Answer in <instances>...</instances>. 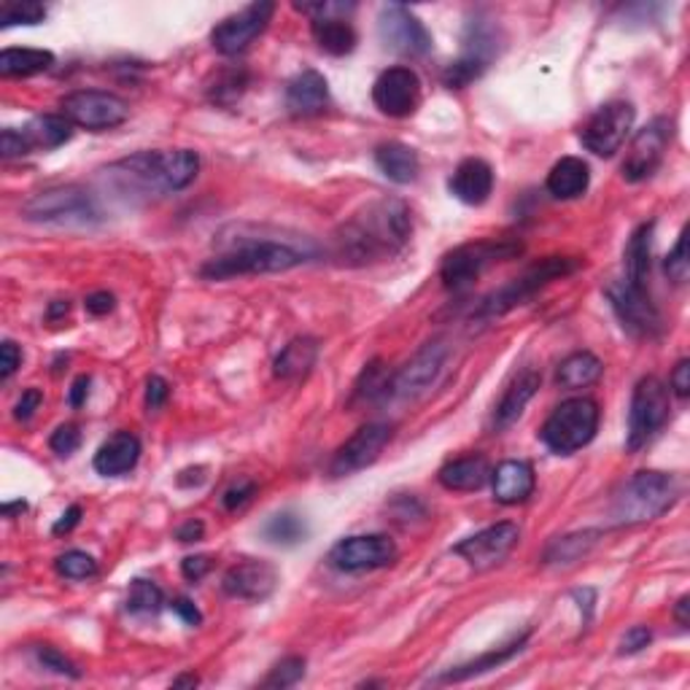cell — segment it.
Segmentation results:
<instances>
[{"label":"cell","instance_id":"6da1fadb","mask_svg":"<svg viewBox=\"0 0 690 690\" xmlns=\"http://www.w3.org/2000/svg\"><path fill=\"white\" fill-rule=\"evenodd\" d=\"M413 219L402 200L384 197L359 208L332 235V257L346 268L386 262L410 241Z\"/></svg>","mask_w":690,"mask_h":690},{"label":"cell","instance_id":"7a4b0ae2","mask_svg":"<svg viewBox=\"0 0 690 690\" xmlns=\"http://www.w3.org/2000/svg\"><path fill=\"white\" fill-rule=\"evenodd\" d=\"M316 257V248H300L276 237H241L227 252L217 254L200 268L206 281H230L237 276H268L286 272Z\"/></svg>","mask_w":690,"mask_h":690},{"label":"cell","instance_id":"3957f363","mask_svg":"<svg viewBox=\"0 0 690 690\" xmlns=\"http://www.w3.org/2000/svg\"><path fill=\"white\" fill-rule=\"evenodd\" d=\"M680 480H677L675 475L655 472V469L636 472L634 478L625 480L623 489L615 496L610 510L612 524L634 526L660 518L664 513H669L671 504L680 499Z\"/></svg>","mask_w":690,"mask_h":690},{"label":"cell","instance_id":"277c9868","mask_svg":"<svg viewBox=\"0 0 690 690\" xmlns=\"http://www.w3.org/2000/svg\"><path fill=\"white\" fill-rule=\"evenodd\" d=\"M521 254H524V243L515 237H486V241L464 243L445 254L443 265H440V278H443L445 289L456 292V289L478 281L486 270L518 259Z\"/></svg>","mask_w":690,"mask_h":690},{"label":"cell","instance_id":"5b68a950","mask_svg":"<svg viewBox=\"0 0 690 690\" xmlns=\"http://www.w3.org/2000/svg\"><path fill=\"white\" fill-rule=\"evenodd\" d=\"M599 405L590 397H572L561 402L539 429L545 448L559 456H570L585 448L599 429Z\"/></svg>","mask_w":690,"mask_h":690},{"label":"cell","instance_id":"8992f818","mask_svg":"<svg viewBox=\"0 0 690 690\" xmlns=\"http://www.w3.org/2000/svg\"><path fill=\"white\" fill-rule=\"evenodd\" d=\"M583 268V262L575 257H545L537 265H531L529 270L521 272L518 278H513L510 283H504L502 289H496L494 294L483 300L478 307V318H499L504 313H510L513 307L524 305L526 300H531L539 289H545L548 283L559 281V278L572 276V272Z\"/></svg>","mask_w":690,"mask_h":690},{"label":"cell","instance_id":"52a82bcc","mask_svg":"<svg viewBox=\"0 0 690 690\" xmlns=\"http://www.w3.org/2000/svg\"><path fill=\"white\" fill-rule=\"evenodd\" d=\"M22 213L31 222L46 224H77V227H92L101 222V206L92 197V192L68 184V187H51L44 192L33 195L22 206Z\"/></svg>","mask_w":690,"mask_h":690},{"label":"cell","instance_id":"ba28073f","mask_svg":"<svg viewBox=\"0 0 690 690\" xmlns=\"http://www.w3.org/2000/svg\"><path fill=\"white\" fill-rule=\"evenodd\" d=\"M671 399L669 386L655 375H645L634 386L629 408V432H625V451L636 454L658 434V429L669 421Z\"/></svg>","mask_w":690,"mask_h":690},{"label":"cell","instance_id":"9c48e42d","mask_svg":"<svg viewBox=\"0 0 690 690\" xmlns=\"http://www.w3.org/2000/svg\"><path fill=\"white\" fill-rule=\"evenodd\" d=\"M499 55V27L491 22H469L464 33V51L459 60L451 62L443 73V84L448 90H464L478 81Z\"/></svg>","mask_w":690,"mask_h":690},{"label":"cell","instance_id":"30bf717a","mask_svg":"<svg viewBox=\"0 0 690 690\" xmlns=\"http://www.w3.org/2000/svg\"><path fill=\"white\" fill-rule=\"evenodd\" d=\"M62 116H68L73 127L90 132L114 130V127L125 125L130 116V106L121 101L119 95L106 90H79L62 97L60 103Z\"/></svg>","mask_w":690,"mask_h":690},{"label":"cell","instance_id":"8fae6325","mask_svg":"<svg viewBox=\"0 0 690 690\" xmlns=\"http://www.w3.org/2000/svg\"><path fill=\"white\" fill-rule=\"evenodd\" d=\"M378 38L388 51L399 57L419 60L434 49L432 33L426 25L402 3H388L378 14Z\"/></svg>","mask_w":690,"mask_h":690},{"label":"cell","instance_id":"7c38bea8","mask_svg":"<svg viewBox=\"0 0 690 690\" xmlns=\"http://www.w3.org/2000/svg\"><path fill=\"white\" fill-rule=\"evenodd\" d=\"M607 300H610L615 316H618L620 327L629 335L642 340L658 338L664 321H660V313L655 307L651 292L642 286H631L629 281H612L607 286Z\"/></svg>","mask_w":690,"mask_h":690},{"label":"cell","instance_id":"4fadbf2b","mask_svg":"<svg viewBox=\"0 0 690 690\" xmlns=\"http://www.w3.org/2000/svg\"><path fill=\"white\" fill-rule=\"evenodd\" d=\"M634 106L625 101H610L599 108L583 127H580V143L596 156H612L629 138L634 127Z\"/></svg>","mask_w":690,"mask_h":690},{"label":"cell","instance_id":"5bb4252c","mask_svg":"<svg viewBox=\"0 0 690 690\" xmlns=\"http://www.w3.org/2000/svg\"><path fill=\"white\" fill-rule=\"evenodd\" d=\"M272 14H276V3H270V0H257V3L246 5L237 14H230L227 20H222L213 27V49L224 57L243 55L254 40L268 31Z\"/></svg>","mask_w":690,"mask_h":690},{"label":"cell","instance_id":"9a60e30c","mask_svg":"<svg viewBox=\"0 0 690 690\" xmlns=\"http://www.w3.org/2000/svg\"><path fill=\"white\" fill-rule=\"evenodd\" d=\"M445 356H448V346H445L443 340L426 343L402 370H397V373L386 381L384 397L381 399H386V402L416 399L437 381L440 370H443L445 364Z\"/></svg>","mask_w":690,"mask_h":690},{"label":"cell","instance_id":"2e32d148","mask_svg":"<svg viewBox=\"0 0 690 690\" xmlns=\"http://www.w3.org/2000/svg\"><path fill=\"white\" fill-rule=\"evenodd\" d=\"M399 559V548L388 535L346 537L329 550V564L340 572H373L386 570Z\"/></svg>","mask_w":690,"mask_h":690},{"label":"cell","instance_id":"e0dca14e","mask_svg":"<svg viewBox=\"0 0 690 690\" xmlns=\"http://www.w3.org/2000/svg\"><path fill=\"white\" fill-rule=\"evenodd\" d=\"M671 132H675V125L669 119H664V116H658V119H653L651 125H645L636 132L629 152H625L623 165H620L625 182L640 184L655 176V171L660 167L666 149L671 143Z\"/></svg>","mask_w":690,"mask_h":690},{"label":"cell","instance_id":"ac0fdd59","mask_svg":"<svg viewBox=\"0 0 690 690\" xmlns=\"http://www.w3.org/2000/svg\"><path fill=\"white\" fill-rule=\"evenodd\" d=\"M394 429L388 423H364L362 429L351 434L343 445L338 448V454L332 456L329 464V475L332 478H348V475L359 472V469H367L370 464H375L384 454V448L391 443Z\"/></svg>","mask_w":690,"mask_h":690},{"label":"cell","instance_id":"d6986e66","mask_svg":"<svg viewBox=\"0 0 690 690\" xmlns=\"http://www.w3.org/2000/svg\"><path fill=\"white\" fill-rule=\"evenodd\" d=\"M373 103L391 119L413 116L421 106V79L413 68H388L373 84Z\"/></svg>","mask_w":690,"mask_h":690},{"label":"cell","instance_id":"ffe728a7","mask_svg":"<svg viewBox=\"0 0 690 690\" xmlns=\"http://www.w3.org/2000/svg\"><path fill=\"white\" fill-rule=\"evenodd\" d=\"M521 542V529L513 521H502V524L489 526V529L478 531V535L461 539L454 548L456 555H461L472 570L483 572L491 566L502 564L510 553L515 550V545Z\"/></svg>","mask_w":690,"mask_h":690},{"label":"cell","instance_id":"44dd1931","mask_svg":"<svg viewBox=\"0 0 690 690\" xmlns=\"http://www.w3.org/2000/svg\"><path fill=\"white\" fill-rule=\"evenodd\" d=\"M278 585V570L270 561H241L232 564L222 577L224 594L243 601L270 599Z\"/></svg>","mask_w":690,"mask_h":690},{"label":"cell","instance_id":"7402d4cb","mask_svg":"<svg viewBox=\"0 0 690 690\" xmlns=\"http://www.w3.org/2000/svg\"><path fill=\"white\" fill-rule=\"evenodd\" d=\"M448 189L464 206H483L494 192V167L480 156L461 160L454 176L448 178Z\"/></svg>","mask_w":690,"mask_h":690},{"label":"cell","instance_id":"603a6c76","mask_svg":"<svg viewBox=\"0 0 690 690\" xmlns=\"http://www.w3.org/2000/svg\"><path fill=\"white\" fill-rule=\"evenodd\" d=\"M329 106V84L313 68H305L286 84V108L292 116H316Z\"/></svg>","mask_w":690,"mask_h":690},{"label":"cell","instance_id":"cb8c5ba5","mask_svg":"<svg viewBox=\"0 0 690 690\" xmlns=\"http://www.w3.org/2000/svg\"><path fill=\"white\" fill-rule=\"evenodd\" d=\"M535 467L529 461H502L491 472V489L499 504H521L535 494Z\"/></svg>","mask_w":690,"mask_h":690},{"label":"cell","instance_id":"d4e9b609","mask_svg":"<svg viewBox=\"0 0 690 690\" xmlns=\"http://www.w3.org/2000/svg\"><path fill=\"white\" fill-rule=\"evenodd\" d=\"M138 459H141V440L132 432H116L97 448L92 464L103 478H119V475L132 472Z\"/></svg>","mask_w":690,"mask_h":690},{"label":"cell","instance_id":"484cf974","mask_svg":"<svg viewBox=\"0 0 690 690\" xmlns=\"http://www.w3.org/2000/svg\"><path fill=\"white\" fill-rule=\"evenodd\" d=\"M539 386H542V375L535 373V370H526V373H521L513 384L504 388L494 416H491V426H494V432H502V429L513 426V423L521 419V413H524L526 405L535 399Z\"/></svg>","mask_w":690,"mask_h":690},{"label":"cell","instance_id":"4316f807","mask_svg":"<svg viewBox=\"0 0 690 690\" xmlns=\"http://www.w3.org/2000/svg\"><path fill=\"white\" fill-rule=\"evenodd\" d=\"M437 480L448 491H480L491 480V464L480 454L459 456L443 464Z\"/></svg>","mask_w":690,"mask_h":690},{"label":"cell","instance_id":"83f0119b","mask_svg":"<svg viewBox=\"0 0 690 690\" xmlns=\"http://www.w3.org/2000/svg\"><path fill=\"white\" fill-rule=\"evenodd\" d=\"M590 184V167L588 162H583L580 156H561L548 173V192L555 197V200H577L588 192Z\"/></svg>","mask_w":690,"mask_h":690},{"label":"cell","instance_id":"f1b7e54d","mask_svg":"<svg viewBox=\"0 0 690 690\" xmlns=\"http://www.w3.org/2000/svg\"><path fill=\"white\" fill-rule=\"evenodd\" d=\"M375 165L384 173L388 182L399 184H413L421 173V160L416 154V149H410L408 143L399 141H386L375 149Z\"/></svg>","mask_w":690,"mask_h":690},{"label":"cell","instance_id":"f546056e","mask_svg":"<svg viewBox=\"0 0 690 690\" xmlns=\"http://www.w3.org/2000/svg\"><path fill=\"white\" fill-rule=\"evenodd\" d=\"M22 138L27 143V152H51V149H60L62 143H68L73 138V125L68 121V116L62 114H44L36 116L33 121H27L22 127Z\"/></svg>","mask_w":690,"mask_h":690},{"label":"cell","instance_id":"4dcf8cb0","mask_svg":"<svg viewBox=\"0 0 690 690\" xmlns=\"http://www.w3.org/2000/svg\"><path fill=\"white\" fill-rule=\"evenodd\" d=\"M653 222L640 224L631 232L629 243L623 252V281L631 286L647 289V278H651V257H653Z\"/></svg>","mask_w":690,"mask_h":690},{"label":"cell","instance_id":"1f68e13d","mask_svg":"<svg viewBox=\"0 0 690 690\" xmlns=\"http://www.w3.org/2000/svg\"><path fill=\"white\" fill-rule=\"evenodd\" d=\"M318 359V343L313 338H294L281 348L272 362V375L281 381H300L313 370Z\"/></svg>","mask_w":690,"mask_h":690},{"label":"cell","instance_id":"d6a6232c","mask_svg":"<svg viewBox=\"0 0 690 690\" xmlns=\"http://www.w3.org/2000/svg\"><path fill=\"white\" fill-rule=\"evenodd\" d=\"M529 634L531 631H524V634L515 636V640L507 642V645L496 647V651H489L486 655H480V658L469 660V664H461V666H456V669L445 671V675L440 677V682H464V680H469V677H478V675H486V671H491V669H499V666L507 664V660H513L515 655L524 651L526 642H529Z\"/></svg>","mask_w":690,"mask_h":690},{"label":"cell","instance_id":"836d02e7","mask_svg":"<svg viewBox=\"0 0 690 690\" xmlns=\"http://www.w3.org/2000/svg\"><path fill=\"white\" fill-rule=\"evenodd\" d=\"M160 171L165 192H182V189H187L195 182L197 173H200V156L192 149L160 152Z\"/></svg>","mask_w":690,"mask_h":690},{"label":"cell","instance_id":"e575fe53","mask_svg":"<svg viewBox=\"0 0 690 690\" xmlns=\"http://www.w3.org/2000/svg\"><path fill=\"white\" fill-rule=\"evenodd\" d=\"M55 66V55L46 49H3L0 51V77L27 79L46 73Z\"/></svg>","mask_w":690,"mask_h":690},{"label":"cell","instance_id":"d590c367","mask_svg":"<svg viewBox=\"0 0 690 690\" xmlns=\"http://www.w3.org/2000/svg\"><path fill=\"white\" fill-rule=\"evenodd\" d=\"M311 33L324 55L346 57L356 49V31L348 20H316L311 25Z\"/></svg>","mask_w":690,"mask_h":690},{"label":"cell","instance_id":"8d00e7d4","mask_svg":"<svg viewBox=\"0 0 690 690\" xmlns=\"http://www.w3.org/2000/svg\"><path fill=\"white\" fill-rule=\"evenodd\" d=\"M601 373H605V364L599 356L590 351H577L559 364L555 381L561 388H588L601 378Z\"/></svg>","mask_w":690,"mask_h":690},{"label":"cell","instance_id":"74e56055","mask_svg":"<svg viewBox=\"0 0 690 690\" xmlns=\"http://www.w3.org/2000/svg\"><path fill=\"white\" fill-rule=\"evenodd\" d=\"M599 542V531L588 529V531H577V535H566L553 539L545 550V564H575V561L583 559V555L590 553V548Z\"/></svg>","mask_w":690,"mask_h":690},{"label":"cell","instance_id":"f35d334b","mask_svg":"<svg viewBox=\"0 0 690 690\" xmlns=\"http://www.w3.org/2000/svg\"><path fill=\"white\" fill-rule=\"evenodd\" d=\"M262 535L272 545H281V548H294V545L305 542L307 539V524L303 521V515L292 513V510H283V513L272 515L268 524H265Z\"/></svg>","mask_w":690,"mask_h":690},{"label":"cell","instance_id":"ab89813d","mask_svg":"<svg viewBox=\"0 0 690 690\" xmlns=\"http://www.w3.org/2000/svg\"><path fill=\"white\" fill-rule=\"evenodd\" d=\"M165 607V594L152 580H132L127 590V612L138 618H154Z\"/></svg>","mask_w":690,"mask_h":690},{"label":"cell","instance_id":"60d3db41","mask_svg":"<svg viewBox=\"0 0 690 690\" xmlns=\"http://www.w3.org/2000/svg\"><path fill=\"white\" fill-rule=\"evenodd\" d=\"M46 20V5L36 0H9L0 5V25H40Z\"/></svg>","mask_w":690,"mask_h":690},{"label":"cell","instance_id":"b9f144b4","mask_svg":"<svg viewBox=\"0 0 690 690\" xmlns=\"http://www.w3.org/2000/svg\"><path fill=\"white\" fill-rule=\"evenodd\" d=\"M55 570L66 580H90L97 575V561L84 550H68L55 561Z\"/></svg>","mask_w":690,"mask_h":690},{"label":"cell","instance_id":"7bdbcfd3","mask_svg":"<svg viewBox=\"0 0 690 690\" xmlns=\"http://www.w3.org/2000/svg\"><path fill=\"white\" fill-rule=\"evenodd\" d=\"M303 677H305V658H300V655H289V658L278 660V664L272 666L270 675L265 677L262 686L283 690V688L297 686Z\"/></svg>","mask_w":690,"mask_h":690},{"label":"cell","instance_id":"ee69618b","mask_svg":"<svg viewBox=\"0 0 690 690\" xmlns=\"http://www.w3.org/2000/svg\"><path fill=\"white\" fill-rule=\"evenodd\" d=\"M33 658H36V664L46 671H55V675H60V677H71V680H79L81 677L77 664H73L71 658H66V655L51 645L33 647Z\"/></svg>","mask_w":690,"mask_h":690},{"label":"cell","instance_id":"f6af8a7d","mask_svg":"<svg viewBox=\"0 0 690 690\" xmlns=\"http://www.w3.org/2000/svg\"><path fill=\"white\" fill-rule=\"evenodd\" d=\"M664 272L671 283L682 286L690 276V257H688V227L677 237V246L671 248L669 257L664 259Z\"/></svg>","mask_w":690,"mask_h":690},{"label":"cell","instance_id":"bcb514c9","mask_svg":"<svg viewBox=\"0 0 690 690\" xmlns=\"http://www.w3.org/2000/svg\"><path fill=\"white\" fill-rule=\"evenodd\" d=\"M248 84V77L243 71H227L222 73V77L217 79V84H213L211 90V101L217 103H232L235 97L243 95V90H246Z\"/></svg>","mask_w":690,"mask_h":690},{"label":"cell","instance_id":"7dc6e473","mask_svg":"<svg viewBox=\"0 0 690 690\" xmlns=\"http://www.w3.org/2000/svg\"><path fill=\"white\" fill-rule=\"evenodd\" d=\"M79 445H81V432L77 423H62V426H57L55 434L49 437V448L55 451L57 456L77 454Z\"/></svg>","mask_w":690,"mask_h":690},{"label":"cell","instance_id":"c3c4849f","mask_svg":"<svg viewBox=\"0 0 690 690\" xmlns=\"http://www.w3.org/2000/svg\"><path fill=\"white\" fill-rule=\"evenodd\" d=\"M254 494H257V483H254V480H248V478L235 480V483H232L230 489L222 494L224 510H230V513H237V510H243L248 502H252Z\"/></svg>","mask_w":690,"mask_h":690},{"label":"cell","instance_id":"681fc988","mask_svg":"<svg viewBox=\"0 0 690 690\" xmlns=\"http://www.w3.org/2000/svg\"><path fill=\"white\" fill-rule=\"evenodd\" d=\"M651 642H653V631L647 629V625H634V629L625 631L623 640H620V653L634 655V653L645 651Z\"/></svg>","mask_w":690,"mask_h":690},{"label":"cell","instance_id":"f907efd6","mask_svg":"<svg viewBox=\"0 0 690 690\" xmlns=\"http://www.w3.org/2000/svg\"><path fill=\"white\" fill-rule=\"evenodd\" d=\"M22 364V348L14 340H3L0 343V381H9L11 375L20 370Z\"/></svg>","mask_w":690,"mask_h":690},{"label":"cell","instance_id":"816d5d0a","mask_svg":"<svg viewBox=\"0 0 690 690\" xmlns=\"http://www.w3.org/2000/svg\"><path fill=\"white\" fill-rule=\"evenodd\" d=\"M167 399H171V384H167L162 375H152V378L147 381V410L149 413L165 408Z\"/></svg>","mask_w":690,"mask_h":690},{"label":"cell","instance_id":"f5cc1de1","mask_svg":"<svg viewBox=\"0 0 690 690\" xmlns=\"http://www.w3.org/2000/svg\"><path fill=\"white\" fill-rule=\"evenodd\" d=\"M31 154L27 152V143L22 138V130H14V127H5L3 136H0V156L3 160H14V156H25Z\"/></svg>","mask_w":690,"mask_h":690},{"label":"cell","instance_id":"db71d44e","mask_svg":"<svg viewBox=\"0 0 690 690\" xmlns=\"http://www.w3.org/2000/svg\"><path fill=\"white\" fill-rule=\"evenodd\" d=\"M44 402V391L40 388H25L20 397V402L14 405V419L16 421H31L36 416V410Z\"/></svg>","mask_w":690,"mask_h":690},{"label":"cell","instance_id":"11a10c76","mask_svg":"<svg viewBox=\"0 0 690 690\" xmlns=\"http://www.w3.org/2000/svg\"><path fill=\"white\" fill-rule=\"evenodd\" d=\"M211 555H187V559L182 561V575L187 577L189 583H197V580H202L211 572Z\"/></svg>","mask_w":690,"mask_h":690},{"label":"cell","instance_id":"9f6ffc18","mask_svg":"<svg viewBox=\"0 0 690 690\" xmlns=\"http://www.w3.org/2000/svg\"><path fill=\"white\" fill-rule=\"evenodd\" d=\"M669 386L680 399L688 397L690 394V362L688 359H680V362L675 364V370H671V375H669Z\"/></svg>","mask_w":690,"mask_h":690},{"label":"cell","instance_id":"6f0895ef","mask_svg":"<svg viewBox=\"0 0 690 690\" xmlns=\"http://www.w3.org/2000/svg\"><path fill=\"white\" fill-rule=\"evenodd\" d=\"M114 305L116 300L112 292H95L84 300L86 313H92V316H108V313L114 311Z\"/></svg>","mask_w":690,"mask_h":690},{"label":"cell","instance_id":"680465c9","mask_svg":"<svg viewBox=\"0 0 690 690\" xmlns=\"http://www.w3.org/2000/svg\"><path fill=\"white\" fill-rule=\"evenodd\" d=\"M171 610L176 612L187 625H200L202 623V612L197 610V607L187 599V596H178V599H173Z\"/></svg>","mask_w":690,"mask_h":690},{"label":"cell","instance_id":"91938a15","mask_svg":"<svg viewBox=\"0 0 690 690\" xmlns=\"http://www.w3.org/2000/svg\"><path fill=\"white\" fill-rule=\"evenodd\" d=\"M79 521H81V507H79V504H71V507H68L66 513L60 515V521H57V524L51 526V531H55V535H68V531L77 529Z\"/></svg>","mask_w":690,"mask_h":690},{"label":"cell","instance_id":"94428289","mask_svg":"<svg viewBox=\"0 0 690 690\" xmlns=\"http://www.w3.org/2000/svg\"><path fill=\"white\" fill-rule=\"evenodd\" d=\"M202 535H206V524H202V521H187V524L176 529V539L184 545L200 542Z\"/></svg>","mask_w":690,"mask_h":690},{"label":"cell","instance_id":"6125c7cd","mask_svg":"<svg viewBox=\"0 0 690 690\" xmlns=\"http://www.w3.org/2000/svg\"><path fill=\"white\" fill-rule=\"evenodd\" d=\"M90 375H79L77 381H73L71 386V394H68V405H71L73 410H79L81 405L86 402V394H90Z\"/></svg>","mask_w":690,"mask_h":690},{"label":"cell","instance_id":"be15d7a7","mask_svg":"<svg viewBox=\"0 0 690 690\" xmlns=\"http://www.w3.org/2000/svg\"><path fill=\"white\" fill-rule=\"evenodd\" d=\"M688 607H690V596H682V599L677 601V607H675V618H677V623H680V625L690 623V620H688Z\"/></svg>","mask_w":690,"mask_h":690},{"label":"cell","instance_id":"e7e4bbea","mask_svg":"<svg viewBox=\"0 0 690 690\" xmlns=\"http://www.w3.org/2000/svg\"><path fill=\"white\" fill-rule=\"evenodd\" d=\"M197 686H200V680H197V675H192V671L173 680V688H197Z\"/></svg>","mask_w":690,"mask_h":690},{"label":"cell","instance_id":"03108f58","mask_svg":"<svg viewBox=\"0 0 690 690\" xmlns=\"http://www.w3.org/2000/svg\"><path fill=\"white\" fill-rule=\"evenodd\" d=\"M25 510H27V504L22 502V499H20V502L3 504V515H5V518H14V513H25Z\"/></svg>","mask_w":690,"mask_h":690}]
</instances>
